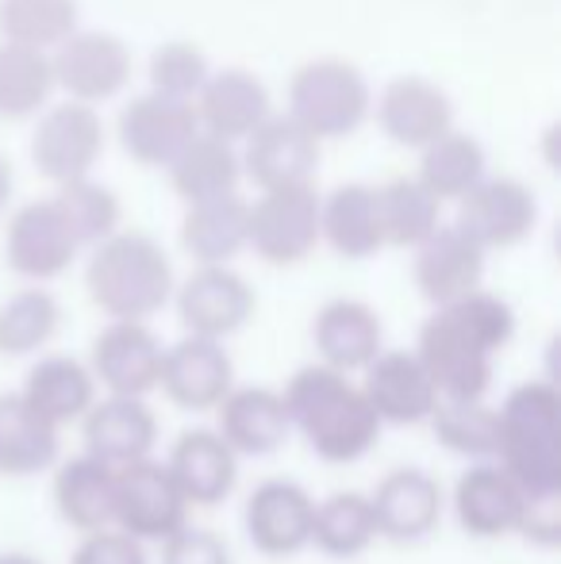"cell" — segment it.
Wrapping results in <instances>:
<instances>
[{"label": "cell", "instance_id": "f546056e", "mask_svg": "<svg viewBox=\"0 0 561 564\" xmlns=\"http://www.w3.org/2000/svg\"><path fill=\"white\" fill-rule=\"evenodd\" d=\"M320 238L343 258H369L385 246L381 212H377V188L350 181L331 188L320 200Z\"/></svg>", "mask_w": 561, "mask_h": 564}, {"label": "cell", "instance_id": "484cf974", "mask_svg": "<svg viewBox=\"0 0 561 564\" xmlns=\"http://www.w3.org/2000/svg\"><path fill=\"white\" fill-rule=\"evenodd\" d=\"M216 434L235 449V457H266L278 453L292 434L284 395L273 388H231L216 408Z\"/></svg>", "mask_w": 561, "mask_h": 564}, {"label": "cell", "instance_id": "60d3db41", "mask_svg": "<svg viewBox=\"0 0 561 564\" xmlns=\"http://www.w3.org/2000/svg\"><path fill=\"white\" fill-rule=\"evenodd\" d=\"M54 204H58V212L66 216L69 230H74V238L82 246H97V242H105V238H112L116 230H120V216H123L120 196H116L108 185H100V181H93V177L58 185Z\"/></svg>", "mask_w": 561, "mask_h": 564}, {"label": "cell", "instance_id": "6da1fadb", "mask_svg": "<svg viewBox=\"0 0 561 564\" xmlns=\"http://www.w3.org/2000/svg\"><path fill=\"white\" fill-rule=\"evenodd\" d=\"M516 338V312L496 292H470L457 304L434 307L412 354L431 377L439 400H485L493 357Z\"/></svg>", "mask_w": 561, "mask_h": 564}, {"label": "cell", "instance_id": "f35d334b", "mask_svg": "<svg viewBox=\"0 0 561 564\" xmlns=\"http://www.w3.org/2000/svg\"><path fill=\"white\" fill-rule=\"evenodd\" d=\"M54 89V69L46 51H31L0 39V116L20 119L46 105Z\"/></svg>", "mask_w": 561, "mask_h": 564}, {"label": "cell", "instance_id": "30bf717a", "mask_svg": "<svg viewBox=\"0 0 561 564\" xmlns=\"http://www.w3.org/2000/svg\"><path fill=\"white\" fill-rule=\"evenodd\" d=\"M162 354L165 346L147 323H108L93 338L89 372L108 395L147 400L162 380Z\"/></svg>", "mask_w": 561, "mask_h": 564}, {"label": "cell", "instance_id": "ba28073f", "mask_svg": "<svg viewBox=\"0 0 561 564\" xmlns=\"http://www.w3.org/2000/svg\"><path fill=\"white\" fill-rule=\"evenodd\" d=\"M177 300L181 327L188 338H208L224 341L235 330H242L250 323L258 307L255 289L247 284V276L235 273L227 265H201L173 289Z\"/></svg>", "mask_w": 561, "mask_h": 564}, {"label": "cell", "instance_id": "7dc6e473", "mask_svg": "<svg viewBox=\"0 0 561 564\" xmlns=\"http://www.w3.org/2000/svg\"><path fill=\"white\" fill-rule=\"evenodd\" d=\"M0 564H39L31 553H0Z\"/></svg>", "mask_w": 561, "mask_h": 564}, {"label": "cell", "instance_id": "603a6c76", "mask_svg": "<svg viewBox=\"0 0 561 564\" xmlns=\"http://www.w3.org/2000/svg\"><path fill=\"white\" fill-rule=\"evenodd\" d=\"M416 289L434 307L457 304L462 296L481 289L485 276V250L465 230L439 227L427 242L416 246Z\"/></svg>", "mask_w": 561, "mask_h": 564}, {"label": "cell", "instance_id": "e0dca14e", "mask_svg": "<svg viewBox=\"0 0 561 564\" xmlns=\"http://www.w3.org/2000/svg\"><path fill=\"white\" fill-rule=\"evenodd\" d=\"M358 388L374 415L381 419V426H420L439 408V392L412 349H381L362 372Z\"/></svg>", "mask_w": 561, "mask_h": 564}, {"label": "cell", "instance_id": "b9f144b4", "mask_svg": "<svg viewBox=\"0 0 561 564\" xmlns=\"http://www.w3.org/2000/svg\"><path fill=\"white\" fill-rule=\"evenodd\" d=\"M208 54L196 43H188V39H170V43L154 46V54H150V93H158V97L193 105V97L208 82Z\"/></svg>", "mask_w": 561, "mask_h": 564}, {"label": "cell", "instance_id": "2e32d148", "mask_svg": "<svg viewBox=\"0 0 561 564\" xmlns=\"http://www.w3.org/2000/svg\"><path fill=\"white\" fill-rule=\"evenodd\" d=\"M54 85L69 93V100H105L120 93L131 77V51L112 31H74L51 58Z\"/></svg>", "mask_w": 561, "mask_h": 564}, {"label": "cell", "instance_id": "f1b7e54d", "mask_svg": "<svg viewBox=\"0 0 561 564\" xmlns=\"http://www.w3.org/2000/svg\"><path fill=\"white\" fill-rule=\"evenodd\" d=\"M54 511L69 530L82 538L112 530V499H116V473L93 457H69L54 468Z\"/></svg>", "mask_w": 561, "mask_h": 564}, {"label": "cell", "instance_id": "836d02e7", "mask_svg": "<svg viewBox=\"0 0 561 564\" xmlns=\"http://www.w3.org/2000/svg\"><path fill=\"white\" fill-rule=\"evenodd\" d=\"M377 542V522L369 496L362 491H331L315 503L312 545L335 561H354Z\"/></svg>", "mask_w": 561, "mask_h": 564}, {"label": "cell", "instance_id": "52a82bcc", "mask_svg": "<svg viewBox=\"0 0 561 564\" xmlns=\"http://www.w3.org/2000/svg\"><path fill=\"white\" fill-rule=\"evenodd\" d=\"M320 242V196L312 185L262 188L250 204L247 246L273 265H296Z\"/></svg>", "mask_w": 561, "mask_h": 564}, {"label": "cell", "instance_id": "d6986e66", "mask_svg": "<svg viewBox=\"0 0 561 564\" xmlns=\"http://www.w3.org/2000/svg\"><path fill=\"white\" fill-rule=\"evenodd\" d=\"M82 438H85V457L100 460V465H108L116 473V468H128L154 457L158 419L147 400L105 395L82 419Z\"/></svg>", "mask_w": 561, "mask_h": 564}, {"label": "cell", "instance_id": "44dd1931", "mask_svg": "<svg viewBox=\"0 0 561 564\" xmlns=\"http://www.w3.org/2000/svg\"><path fill=\"white\" fill-rule=\"evenodd\" d=\"M312 341L320 365L343 372H366L369 361L385 349V327L381 315L366 304V300H327L315 312Z\"/></svg>", "mask_w": 561, "mask_h": 564}, {"label": "cell", "instance_id": "8fae6325", "mask_svg": "<svg viewBox=\"0 0 561 564\" xmlns=\"http://www.w3.org/2000/svg\"><path fill=\"white\" fill-rule=\"evenodd\" d=\"M100 150H105V123L93 112V105H82V100H62L46 108L31 134V158L58 185L89 177Z\"/></svg>", "mask_w": 561, "mask_h": 564}, {"label": "cell", "instance_id": "74e56055", "mask_svg": "<svg viewBox=\"0 0 561 564\" xmlns=\"http://www.w3.org/2000/svg\"><path fill=\"white\" fill-rule=\"evenodd\" d=\"M442 449L457 457L493 460L496 438H500V415L488 400H439L434 415L427 419Z\"/></svg>", "mask_w": 561, "mask_h": 564}, {"label": "cell", "instance_id": "83f0119b", "mask_svg": "<svg viewBox=\"0 0 561 564\" xmlns=\"http://www.w3.org/2000/svg\"><path fill=\"white\" fill-rule=\"evenodd\" d=\"M15 395L39 419H46V423L62 431V426L82 423L89 415V408L97 403V380H93L85 361L66 354H51L31 365L28 380H23V388Z\"/></svg>", "mask_w": 561, "mask_h": 564}, {"label": "cell", "instance_id": "ffe728a7", "mask_svg": "<svg viewBox=\"0 0 561 564\" xmlns=\"http://www.w3.org/2000/svg\"><path fill=\"white\" fill-rule=\"evenodd\" d=\"M165 468H170L177 491L185 496L188 511L193 507H219L239 484V457L208 426L181 434L173 442L170 457H165Z\"/></svg>", "mask_w": 561, "mask_h": 564}, {"label": "cell", "instance_id": "9a60e30c", "mask_svg": "<svg viewBox=\"0 0 561 564\" xmlns=\"http://www.w3.org/2000/svg\"><path fill=\"white\" fill-rule=\"evenodd\" d=\"M369 507H374L377 538L416 545L439 530L446 496H442V484L423 468H392L389 476L377 480Z\"/></svg>", "mask_w": 561, "mask_h": 564}, {"label": "cell", "instance_id": "d590c367", "mask_svg": "<svg viewBox=\"0 0 561 564\" xmlns=\"http://www.w3.org/2000/svg\"><path fill=\"white\" fill-rule=\"evenodd\" d=\"M62 327V307L54 292L28 284L0 304V357L39 354Z\"/></svg>", "mask_w": 561, "mask_h": 564}, {"label": "cell", "instance_id": "1f68e13d", "mask_svg": "<svg viewBox=\"0 0 561 564\" xmlns=\"http://www.w3.org/2000/svg\"><path fill=\"white\" fill-rule=\"evenodd\" d=\"M242 162L227 139H216L208 131H196L185 147L173 154L170 181L188 204L216 200V196H231L239 188Z\"/></svg>", "mask_w": 561, "mask_h": 564}, {"label": "cell", "instance_id": "4dcf8cb0", "mask_svg": "<svg viewBox=\"0 0 561 564\" xmlns=\"http://www.w3.org/2000/svg\"><path fill=\"white\" fill-rule=\"evenodd\" d=\"M250 204L239 193L188 204L181 219V246L201 265H227L247 246Z\"/></svg>", "mask_w": 561, "mask_h": 564}, {"label": "cell", "instance_id": "e575fe53", "mask_svg": "<svg viewBox=\"0 0 561 564\" xmlns=\"http://www.w3.org/2000/svg\"><path fill=\"white\" fill-rule=\"evenodd\" d=\"M485 177V150L473 139L470 131H454L439 134L434 142L423 147L420 158V185L434 200H462L477 181Z\"/></svg>", "mask_w": 561, "mask_h": 564}, {"label": "cell", "instance_id": "4316f807", "mask_svg": "<svg viewBox=\"0 0 561 564\" xmlns=\"http://www.w3.org/2000/svg\"><path fill=\"white\" fill-rule=\"evenodd\" d=\"M377 119L389 139L404 142V147H427L450 131L454 105L434 82L420 74H400L385 85L381 100H377Z\"/></svg>", "mask_w": 561, "mask_h": 564}, {"label": "cell", "instance_id": "7a4b0ae2", "mask_svg": "<svg viewBox=\"0 0 561 564\" xmlns=\"http://www.w3.org/2000/svg\"><path fill=\"white\" fill-rule=\"evenodd\" d=\"M289 423L327 465H354L381 442V419L350 377L327 365H304L284 384Z\"/></svg>", "mask_w": 561, "mask_h": 564}, {"label": "cell", "instance_id": "f6af8a7d", "mask_svg": "<svg viewBox=\"0 0 561 564\" xmlns=\"http://www.w3.org/2000/svg\"><path fill=\"white\" fill-rule=\"evenodd\" d=\"M535 545H558L561 542V496H527L519 530Z\"/></svg>", "mask_w": 561, "mask_h": 564}, {"label": "cell", "instance_id": "8d00e7d4", "mask_svg": "<svg viewBox=\"0 0 561 564\" xmlns=\"http://www.w3.org/2000/svg\"><path fill=\"white\" fill-rule=\"evenodd\" d=\"M381 235L392 246H420L442 227V204L416 177H392L377 188Z\"/></svg>", "mask_w": 561, "mask_h": 564}, {"label": "cell", "instance_id": "d4e9b609", "mask_svg": "<svg viewBox=\"0 0 561 564\" xmlns=\"http://www.w3.org/2000/svg\"><path fill=\"white\" fill-rule=\"evenodd\" d=\"M196 131H201V123H196L193 105L158 97V93H142L120 112V142L128 147L131 158L147 165H170L173 154Z\"/></svg>", "mask_w": 561, "mask_h": 564}, {"label": "cell", "instance_id": "8992f818", "mask_svg": "<svg viewBox=\"0 0 561 564\" xmlns=\"http://www.w3.org/2000/svg\"><path fill=\"white\" fill-rule=\"evenodd\" d=\"M181 527H188V503L173 484L165 460H139L116 468L112 530L136 538L139 545H162Z\"/></svg>", "mask_w": 561, "mask_h": 564}, {"label": "cell", "instance_id": "9c48e42d", "mask_svg": "<svg viewBox=\"0 0 561 564\" xmlns=\"http://www.w3.org/2000/svg\"><path fill=\"white\" fill-rule=\"evenodd\" d=\"M539 224V200L519 177H481L457 200V230L473 238L481 250H504L524 242Z\"/></svg>", "mask_w": 561, "mask_h": 564}, {"label": "cell", "instance_id": "277c9868", "mask_svg": "<svg viewBox=\"0 0 561 564\" xmlns=\"http://www.w3.org/2000/svg\"><path fill=\"white\" fill-rule=\"evenodd\" d=\"M500 438L496 465L519 484L524 496H561V392L550 380L511 388L496 408Z\"/></svg>", "mask_w": 561, "mask_h": 564}, {"label": "cell", "instance_id": "d6a6232c", "mask_svg": "<svg viewBox=\"0 0 561 564\" xmlns=\"http://www.w3.org/2000/svg\"><path fill=\"white\" fill-rule=\"evenodd\" d=\"M58 426L39 419L20 395H0V473L35 476L58 465Z\"/></svg>", "mask_w": 561, "mask_h": 564}, {"label": "cell", "instance_id": "4fadbf2b", "mask_svg": "<svg viewBox=\"0 0 561 564\" xmlns=\"http://www.w3.org/2000/svg\"><path fill=\"white\" fill-rule=\"evenodd\" d=\"M315 499L296 480H262L242 507V527L262 557L284 561L312 545Z\"/></svg>", "mask_w": 561, "mask_h": 564}, {"label": "cell", "instance_id": "5bb4252c", "mask_svg": "<svg viewBox=\"0 0 561 564\" xmlns=\"http://www.w3.org/2000/svg\"><path fill=\"white\" fill-rule=\"evenodd\" d=\"M158 388L181 411H193V415L216 411L235 388V361L224 341L185 335L173 346H165Z\"/></svg>", "mask_w": 561, "mask_h": 564}, {"label": "cell", "instance_id": "7bdbcfd3", "mask_svg": "<svg viewBox=\"0 0 561 564\" xmlns=\"http://www.w3.org/2000/svg\"><path fill=\"white\" fill-rule=\"evenodd\" d=\"M162 564H235L231 545L204 527H181L162 542Z\"/></svg>", "mask_w": 561, "mask_h": 564}, {"label": "cell", "instance_id": "ee69618b", "mask_svg": "<svg viewBox=\"0 0 561 564\" xmlns=\"http://www.w3.org/2000/svg\"><path fill=\"white\" fill-rule=\"evenodd\" d=\"M74 564H150V561H147V545H139L136 538L120 534V530H100V534L82 538Z\"/></svg>", "mask_w": 561, "mask_h": 564}, {"label": "cell", "instance_id": "cb8c5ba5", "mask_svg": "<svg viewBox=\"0 0 561 564\" xmlns=\"http://www.w3.org/2000/svg\"><path fill=\"white\" fill-rule=\"evenodd\" d=\"M196 123L216 139H247L255 127H262L273 116L270 89L258 74L250 69H219L208 74V82L196 93Z\"/></svg>", "mask_w": 561, "mask_h": 564}, {"label": "cell", "instance_id": "ab89813d", "mask_svg": "<svg viewBox=\"0 0 561 564\" xmlns=\"http://www.w3.org/2000/svg\"><path fill=\"white\" fill-rule=\"evenodd\" d=\"M77 31V0H0V39L31 51L66 43Z\"/></svg>", "mask_w": 561, "mask_h": 564}, {"label": "cell", "instance_id": "7c38bea8", "mask_svg": "<svg viewBox=\"0 0 561 564\" xmlns=\"http://www.w3.org/2000/svg\"><path fill=\"white\" fill-rule=\"evenodd\" d=\"M82 242L74 238L66 216L58 212L54 196L46 200H28L23 208H15V216L8 219L4 235V258L28 281H54L58 273H66L74 265Z\"/></svg>", "mask_w": 561, "mask_h": 564}, {"label": "cell", "instance_id": "5b68a950", "mask_svg": "<svg viewBox=\"0 0 561 564\" xmlns=\"http://www.w3.org/2000/svg\"><path fill=\"white\" fill-rule=\"evenodd\" d=\"M289 116L315 139L346 134L369 116V82L346 58H312L289 82Z\"/></svg>", "mask_w": 561, "mask_h": 564}, {"label": "cell", "instance_id": "bcb514c9", "mask_svg": "<svg viewBox=\"0 0 561 564\" xmlns=\"http://www.w3.org/2000/svg\"><path fill=\"white\" fill-rule=\"evenodd\" d=\"M8 196H12V162L0 154V212H4Z\"/></svg>", "mask_w": 561, "mask_h": 564}, {"label": "cell", "instance_id": "ac0fdd59", "mask_svg": "<svg viewBox=\"0 0 561 564\" xmlns=\"http://www.w3.org/2000/svg\"><path fill=\"white\" fill-rule=\"evenodd\" d=\"M524 503L527 496L519 491V484L496 460H477L473 468H465L454 484V496H450L457 527L481 542L516 534L519 519H524Z\"/></svg>", "mask_w": 561, "mask_h": 564}, {"label": "cell", "instance_id": "7402d4cb", "mask_svg": "<svg viewBox=\"0 0 561 564\" xmlns=\"http://www.w3.org/2000/svg\"><path fill=\"white\" fill-rule=\"evenodd\" d=\"M239 162L262 188L308 185L320 165V139L292 116H270L247 134V154Z\"/></svg>", "mask_w": 561, "mask_h": 564}, {"label": "cell", "instance_id": "3957f363", "mask_svg": "<svg viewBox=\"0 0 561 564\" xmlns=\"http://www.w3.org/2000/svg\"><path fill=\"white\" fill-rule=\"evenodd\" d=\"M85 289L112 323H147L173 300L177 276L170 253L147 230H116L93 246Z\"/></svg>", "mask_w": 561, "mask_h": 564}]
</instances>
